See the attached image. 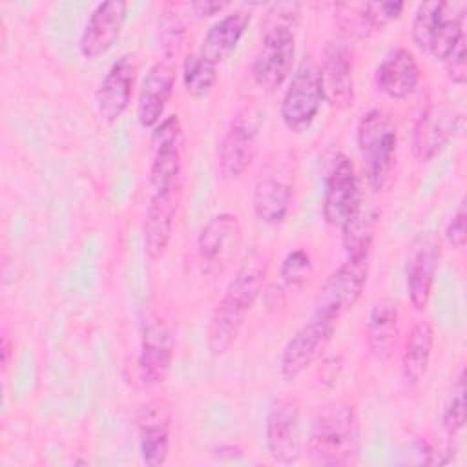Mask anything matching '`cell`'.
I'll return each instance as SVG.
<instances>
[{
    "label": "cell",
    "instance_id": "1",
    "mask_svg": "<svg viewBox=\"0 0 467 467\" xmlns=\"http://www.w3.org/2000/svg\"><path fill=\"white\" fill-rule=\"evenodd\" d=\"M265 279L266 259L254 250L237 266L234 277L210 314L206 345L213 356H223L234 345L250 308L263 292Z\"/></svg>",
    "mask_w": 467,
    "mask_h": 467
},
{
    "label": "cell",
    "instance_id": "2",
    "mask_svg": "<svg viewBox=\"0 0 467 467\" xmlns=\"http://www.w3.org/2000/svg\"><path fill=\"white\" fill-rule=\"evenodd\" d=\"M359 421L354 405L330 401L317 409L306 438L312 465L347 467L359 460Z\"/></svg>",
    "mask_w": 467,
    "mask_h": 467
},
{
    "label": "cell",
    "instance_id": "3",
    "mask_svg": "<svg viewBox=\"0 0 467 467\" xmlns=\"http://www.w3.org/2000/svg\"><path fill=\"white\" fill-rule=\"evenodd\" d=\"M465 2L429 0L418 4L410 26L412 42L436 60H443L465 35Z\"/></svg>",
    "mask_w": 467,
    "mask_h": 467
},
{
    "label": "cell",
    "instance_id": "4",
    "mask_svg": "<svg viewBox=\"0 0 467 467\" xmlns=\"http://www.w3.org/2000/svg\"><path fill=\"white\" fill-rule=\"evenodd\" d=\"M358 150L365 175L374 192H379L394 166L398 148V128L381 108H370L361 115L356 128Z\"/></svg>",
    "mask_w": 467,
    "mask_h": 467
},
{
    "label": "cell",
    "instance_id": "5",
    "mask_svg": "<svg viewBox=\"0 0 467 467\" xmlns=\"http://www.w3.org/2000/svg\"><path fill=\"white\" fill-rule=\"evenodd\" d=\"M323 100L319 64L312 57H305L292 71L279 104L283 124L292 133L306 131L317 117Z\"/></svg>",
    "mask_w": 467,
    "mask_h": 467
},
{
    "label": "cell",
    "instance_id": "6",
    "mask_svg": "<svg viewBox=\"0 0 467 467\" xmlns=\"http://www.w3.org/2000/svg\"><path fill=\"white\" fill-rule=\"evenodd\" d=\"M294 197V159L288 151H281L259 173L252 208L255 217L265 224H281L290 210Z\"/></svg>",
    "mask_w": 467,
    "mask_h": 467
},
{
    "label": "cell",
    "instance_id": "7",
    "mask_svg": "<svg viewBox=\"0 0 467 467\" xmlns=\"http://www.w3.org/2000/svg\"><path fill=\"white\" fill-rule=\"evenodd\" d=\"M241 221L232 212L212 215L197 235V265L202 275L219 277L235 261L241 248Z\"/></svg>",
    "mask_w": 467,
    "mask_h": 467
},
{
    "label": "cell",
    "instance_id": "8",
    "mask_svg": "<svg viewBox=\"0 0 467 467\" xmlns=\"http://www.w3.org/2000/svg\"><path fill=\"white\" fill-rule=\"evenodd\" d=\"M296 58V35L288 24L275 22L263 33L252 60V78L266 91L277 89L290 75Z\"/></svg>",
    "mask_w": 467,
    "mask_h": 467
},
{
    "label": "cell",
    "instance_id": "9",
    "mask_svg": "<svg viewBox=\"0 0 467 467\" xmlns=\"http://www.w3.org/2000/svg\"><path fill=\"white\" fill-rule=\"evenodd\" d=\"M265 443L275 463L290 465L301 458V405L296 396L272 398L265 414Z\"/></svg>",
    "mask_w": 467,
    "mask_h": 467
},
{
    "label": "cell",
    "instance_id": "10",
    "mask_svg": "<svg viewBox=\"0 0 467 467\" xmlns=\"http://www.w3.org/2000/svg\"><path fill=\"white\" fill-rule=\"evenodd\" d=\"M368 266L370 254L347 255L345 261L325 279L314 310L334 319H341L343 314H347L361 297L368 277Z\"/></svg>",
    "mask_w": 467,
    "mask_h": 467
},
{
    "label": "cell",
    "instance_id": "11",
    "mask_svg": "<svg viewBox=\"0 0 467 467\" xmlns=\"http://www.w3.org/2000/svg\"><path fill=\"white\" fill-rule=\"evenodd\" d=\"M339 319L314 310L310 317L290 336L283 347L279 372L283 379L292 381L301 376L330 343Z\"/></svg>",
    "mask_w": 467,
    "mask_h": 467
},
{
    "label": "cell",
    "instance_id": "12",
    "mask_svg": "<svg viewBox=\"0 0 467 467\" xmlns=\"http://www.w3.org/2000/svg\"><path fill=\"white\" fill-rule=\"evenodd\" d=\"M259 117L252 109H241L228 124L217 146V170L223 179H239L259 151Z\"/></svg>",
    "mask_w": 467,
    "mask_h": 467
},
{
    "label": "cell",
    "instance_id": "13",
    "mask_svg": "<svg viewBox=\"0 0 467 467\" xmlns=\"http://www.w3.org/2000/svg\"><path fill=\"white\" fill-rule=\"evenodd\" d=\"M363 202L358 175L348 155L337 153L325 177L323 219L328 226L343 230Z\"/></svg>",
    "mask_w": 467,
    "mask_h": 467
},
{
    "label": "cell",
    "instance_id": "14",
    "mask_svg": "<svg viewBox=\"0 0 467 467\" xmlns=\"http://www.w3.org/2000/svg\"><path fill=\"white\" fill-rule=\"evenodd\" d=\"M184 159V133L177 113L166 115L151 135V164L150 186L151 190H164L182 182Z\"/></svg>",
    "mask_w": 467,
    "mask_h": 467
},
{
    "label": "cell",
    "instance_id": "15",
    "mask_svg": "<svg viewBox=\"0 0 467 467\" xmlns=\"http://www.w3.org/2000/svg\"><path fill=\"white\" fill-rule=\"evenodd\" d=\"M440 255H441V241L434 230L418 232L407 248L405 285H407L410 305L418 312L425 310L431 299Z\"/></svg>",
    "mask_w": 467,
    "mask_h": 467
},
{
    "label": "cell",
    "instance_id": "16",
    "mask_svg": "<svg viewBox=\"0 0 467 467\" xmlns=\"http://www.w3.org/2000/svg\"><path fill=\"white\" fill-rule=\"evenodd\" d=\"M175 352L171 327L161 316H150L140 332L137 368L144 387H157L166 381Z\"/></svg>",
    "mask_w": 467,
    "mask_h": 467
},
{
    "label": "cell",
    "instance_id": "17",
    "mask_svg": "<svg viewBox=\"0 0 467 467\" xmlns=\"http://www.w3.org/2000/svg\"><path fill=\"white\" fill-rule=\"evenodd\" d=\"M462 113L447 104L427 102L412 126V153L420 162L432 161L454 137L462 124Z\"/></svg>",
    "mask_w": 467,
    "mask_h": 467
},
{
    "label": "cell",
    "instance_id": "18",
    "mask_svg": "<svg viewBox=\"0 0 467 467\" xmlns=\"http://www.w3.org/2000/svg\"><path fill=\"white\" fill-rule=\"evenodd\" d=\"M321 84L325 100L336 109H347L354 104V51L352 46L341 38H330L323 51Z\"/></svg>",
    "mask_w": 467,
    "mask_h": 467
},
{
    "label": "cell",
    "instance_id": "19",
    "mask_svg": "<svg viewBox=\"0 0 467 467\" xmlns=\"http://www.w3.org/2000/svg\"><path fill=\"white\" fill-rule=\"evenodd\" d=\"M181 186L173 184L164 190H153L146 215L142 224V237H144V252L148 259L159 261L168 252L171 235H173V224L181 202Z\"/></svg>",
    "mask_w": 467,
    "mask_h": 467
},
{
    "label": "cell",
    "instance_id": "20",
    "mask_svg": "<svg viewBox=\"0 0 467 467\" xmlns=\"http://www.w3.org/2000/svg\"><path fill=\"white\" fill-rule=\"evenodd\" d=\"M171 409L164 398L146 401L137 412L140 460L148 467L162 465L170 454Z\"/></svg>",
    "mask_w": 467,
    "mask_h": 467
},
{
    "label": "cell",
    "instance_id": "21",
    "mask_svg": "<svg viewBox=\"0 0 467 467\" xmlns=\"http://www.w3.org/2000/svg\"><path fill=\"white\" fill-rule=\"evenodd\" d=\"M126 11L128 4L122 0H106L93 7L78 38V51L84 58H97L113 47L126 20Z\"/></svg>",
    "mask_w": 467,
    "mask_h": 467
},
{
    "label": "cell",
    "instance_id": "22",
    "mask_svg": "<svg viewBox=\"0 0 467 467\" xmlns=\"http://www.w3.org/2000/svg\"><path fill=\"white\" fill-rule=\"evenodd\" d=\"M135 75L137 60L133 53L120 55L106 71L95 91L97 111L106 122H115L128 109L131 102Z\"/></svg>",
    "mask_w": 467,
    "mask_h": 467
},
{
    "label": "cell",
    "instance_id": "23",
    "mask_svg": "<svg viewBox=\"0 0 467 467\" xmlns=\"http://www.w3.org/2000/svg\"><path fill=\"white\" fill-rule=\"evenodd\" d=\"M175 88L173 60H155L142 77L137 99V120L142 128H155L162 119Z\"/></svg>",
    "mask_w": 467,
    "mask_h": 467
},
{
    "label": "cell",
    "instance_id": "24",
    "mask_svg": "<svg viewBox=\"0 0 467 467\" xmlns=\"http://www.w3.org/2000/svg\"><path fill=\"white\" fill-rule=\"evenodd\" d=\"M420 78V64L414 53L403 46L387 51L374 73L376 88L394 100L410 97L416 91Z\"/></svg>",
    "mask_w": 467,
    "mask_h": 467
},
{
    "label": "cell",
    "instance_id": "25",
    "mask_svg": "<svg viewBox=\"0 0 467 467\" xmlns=\"http://www.w3.org/2000/svg\"><path fill=\"white\" fill-rule=\"evenodd\" d=\"M250 18L252 13L243 7L223 15L206 29L202 44L197 51L219 66L239 44L244 29L250 24Z\"/></svg>",
    "mask_w": 467,
    "mask_h": 467
},
{
    "label": "cell",
    "instance_id": "26",
    "mask_svg": "<svg viewBox=\"0 0 467 467\" xmlns=\"http://www.w3.org/2000/svg\"><path fill=\"white\" fill-rule=\"evenodd\" d=\"M432 347L434 330L431 321H416L405 339L401 354V379L407 387H416L423 379L432 356Z\"/></svg>",
    "mask_w": 467,
    "mask_h": 467
},
{
    "label": "cell",
    "instance_id": "27",
    "mask_svg": "<svg viewBox=\"0 0 467 467\" xmlns=\"http://www.w3.org/2000/svg\"><path fill=\"white\" fill-rule=\"evenodd\" d=\"M398 336V306L392 299H381L372 305L367 317V347L378 361H387L392 354Z\"/></svg>",
    "mask_w": 467,
    "mask_h": 467
},
{
    "label": "cell",
    "instance_id": "28",
    "mask_svg": "<svg viewBox=\"0 0 467 467\" xmlns=\"http://www.w3.org/2000/svg\"><path fill=\"white\" fill-rule=\"evenodd\" d=\"M217 67L219 66L215 62L208 60L199 51L188 53L182 58V69H181L182 86L186 93L193 99L208 97L213 86L217 84V77H219Z\"/></svg>",
    "mask_w": 467,
    "mask_h": 467
},
{
    "label": "cell",
    "instance_id": "29",
    "mask_svg": "<svg viewBox=\"0 0 467 467\" xmlns=\"http://www.w3.org/2000/svg\"><path fill=\"white\" fill-rule=\"evenodd\" d=\"M184 24L181 15L177 13L173 4H166L161 11L159 16V27H157V36H159V47L162 51V58L173 60L184 42Z\"/></svg>",
    "mask_w": 467,
    "mask_h": 467
},
{
    "label": "cell",
    "instance_id": "30",
    "mask_svg": "<svg viewBox=\"0 0 467 467\" xmlns=\"http://www.w3.org/2000/svg\"><path fill=\"white\" fill-rule=\"evenodd\" d=\"M443 431L452 438L465 425V368H460L441 412Z\"/></svg>",
    "mask_w": 467,
    "mask_h": 467
},
{
    "label": "cell",
    "instance_id": "31",
    "mask_svg": "<svg viewBox=\"0 0 467 467\" xmlns=\"http://www.w3.org/2000/svg\"><path fill=\"white\" fill-rule=\"evenodd\" d=\"M312 272H314L312 259L308 252L303 248L290 250L281 259V265H279V277L288 286H303L312 275Z\"/></svg>",
    "mask_w": 467,
    "mask_h": 467
},
{
    "label": "cell",
    "instance_id": "32",
    "mask_svg": "<svg viewBox=\"0 0 467 467\" xmlns=\"http://www.w3.org/2000/svg\"><path fill=\"white\" fill-rule=\"evenodd\" d=\"M361 15L370 29V33L385 27L392 20L400 18L405 4L400 0H387V2H363L359 4Z\"/></svg>",
    "mask_w": 467,
    "mask_h": 467
},
{
    "label": "cell",
    "instance_id": "33",
    "mask_svg": "<svg viewBox=\"0 0 467 467\" xmlns=\"http://www.w3.org/2000/svg\"><path fill=\"white\" fill-rule=\"evenodd\" d=\"M449 80L458 86H463L467 80V62H465V35L456 42L449 55L441 60Z\"/></svg>",
    "mask_w": 467,
    "mask_h": 467
},
{
    "label": "cell",
    "instance_id": "34",
    "mask_svg": "<svg viewBox=\"0 0 467 467\" xmlns=\"http://www.w3.org/2000/svg\"><path fill=\"white\" fill-rule=\"evenodd\" d=\"M445 239L454 248H463L467 239V212H465V199L462 197L456 210L452 212L447 226H445Z\"/></svg>",
    "mask_w": 467,
    "mask_h": 467
},
{
    "label": "cell",
    "instance_id": "35",
    "mask_svg": "<svg viewBox=\"0 0 467 467\" xmlns=\"http://www.w3.org/2000/svg\"><path fill=\"white\" fill-rule=\"evenodd\" d=\"M319 372H321V379H319L321 383L334 385L341 372V356H327Z\"/></svg>",
    "mask_w": 467,
    "mask_h": 467
},
{
    "label": "cell",
    "instance_id": "36",
    "mask_svg": "<svg viewBox=\"0 0 467 467\" xmlns=\"http://www.w3.org/2000/svg\"><path fill=\"white\" fill-rule=\"evenodd\" d=\"M224 7H226V2H217V0H202V2L190 4V9L197 16H212L215 13H221Z\"/></svg>",
    "mask_w": 467,
    "mask_h": 467
},
{
    "label": "cell",
    "instance_id": "37",
    "mask_svg": "<svg viewBox=\"0 0 467 467\" xmlns=\"http://www.w3.org/2000/svg\"><path fill=\"white\" fill-rule=\"evenodd\" d=\"M13 348H15V345H13V341H11V336H9L7 328H4V330H2V365H4V368H7L9 363H11Z\"/></svg>",
    "mask_w": 467,
    "mask_h": 467
}]
</instances>
